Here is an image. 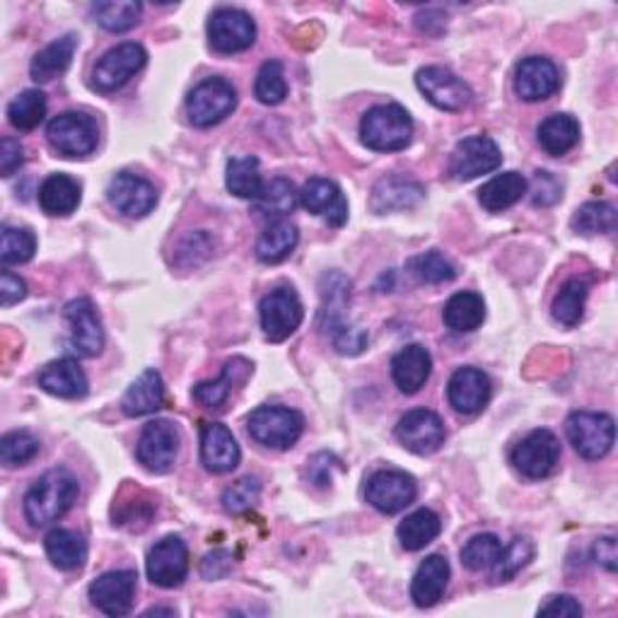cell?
I'll return each mask as SVG.
<instances>
[{
    "instance_id": "e575fe53",
    "label": "cell",
    "mask_w": 618,
    "mask_h": 618,
    "mask_svg": "<svg viewBox=\"0 0 618 618\" xmlns=\"http://www.w3.org/2000/svg\"><path fill=\"white\" fill-rule=\"evenodd\" d=\"M300 242V232L288 220H275L273 225L261 232L257 242V259L261 263H281L295 251Z\"/></svg>"
},
{
    "instance_id": "8d00e7d4",
    "label": "cell",
    "mask_w": 618,
    "mask_h": 618,
    "mask_svg": "<svg viewBox=\"0 0 618 618\" xmlns=\"http://www.w3.org/2000/svg\"><path fill=\"white\" fill-rule=\"evenodd\" d=\"M440 532H443V520H440L437 512L423 507V510H416L406 517L396 529V536H399L406 551H421L428 544H433Z\"/></svg>"
},
{
    "instance_id": "44dd1931",
    "label": "cell",
    "mask_w": 618,
    "mask_h": 618,
    "mask_svg": "<svg viewBox=\"0 0 618 618\" xmlns=\"http://www.w3.org/2000/svg\"><path fill=\"white\" fill-rule=\"evenodd\" d=\"M560 87V73L554 61L544 57H529L515 73V92L524 102H544L551 95H556Z\"/></svg>"
},
{
    "instance_id": "7dc6e473",
    "label": "cell",
    "mask_w": 618,
    "mask_h": 618,
    "mask_svg": "<svg viewBox=\"0 0 618 618\" xmlns=\"http://www.w3.org/2000/svg\"><path fill=\"white\" fill-rule=\"evenodd\" d=\"M254 95L261 104L275 107L288 97V83H285V71L281 61H267L259 69L257 83H254Z\"/></svg>"
},
{
    "instance_id": "681fc988",
    "label": "cell",
    "mask_w": 618,
    "mask_h": 618,
    "mask_svg": "<svg viewBox=\"0 0 618 618\" xmlns=\"http://www.w3.org/2000/svg\"><path fill=\"white\" fill-rule=\"evenodd\" d=\"M39 455V440L27 430H15L0 440V461L5 467H25Z\"/></svg>"
},
{
    "instance_id": "ba28073f",
    "label": "cell",
    "mask_w": 618,
    "mask_h": 618,
    "mask_svg": "<svg viewBox=\"0 0 618 618\" xmlns=\"http://www.w3.org/2000/svg\"><path fill=\"white\" fill-rule=\"evenodd\" d=\"M148 51L136 41L119 44L109 49L102 59L97 61L92 71V87L97 92H116L124 87L131 77L146 69Z\"/></svg>"
},
{
    "instance_id": "cb8c5ba5",
    "label": "cell",
    "mask_w": 618,
    "mask_h": 618,
    "mask_svg": "<svg viewBox=\"0 0 618 618\" xmlns=\"http://www.w3.org/2000/svg\"><path fill=\"white\" fill-rule=\"evenodd\" d=\"M423 198V184L408 180V176H386V180L378 182V186L372 189L370 208L380 215L392 211H408V208H416L421 203Z\"/></svg>"
},
{
    "instance_id": "4316f807",
    "label": "cell",
    "mask_w": 618,
    "mask_h": 618,
    "mask_svg": "<svg viewBox=\"0 0 618 618\" xmlns=\"http://www.w3.org/2000/svg\"><path fill=\"white\" fill-rule=\"evenodd\" d=\"M433 372V358L423 346H406L392 358V378L404 394H418Z\"/></svg>"
},
{
    "instance_id": "7c38bea8",
    "label": "cell",
    "mask_w": 618,
    "mask_h": 618,
    "mask_svg": "<svg viewBox=\"0 0 618 618\" xmlns=\"http://www.w3.org/2000/svg\"><path fill=\"white\" fill-rule=\"evenodd\" d=\"M503 164V152L498 143L489 136H471L457 143L449 160V174L457 182H471L477 176L491 174Z\"/></svg>"
},
{
    "instance_id": "f546056e",
    "label": "cell",
    "mask_w": 618,
    "mask_h": 618,
    "mask_svg": "<svg viewBox=\"0 0 618 618\" xmlns=\"http://www.w3.org/2000/svg\"><path fill=\"white\" fill-rule=\"evenodd\" d=\"M83 189L69 174H51L39 186V206L41 211L53 218L71 215L81 206Z\"/></svg>"
},
{
    "instance_id": "6f0895ef",
    "label": "cell",
    "mask_w": 618,
    "mask_h": 618,
    "mask_svg": "<svg viewBox=\"0 0 618 618\" xmlns=\"http://www.w3.org/2000/svg\"><path fill=\"white\" fill-rule=\"evenodd\" d=\"M27 297V283L20 275L3 271L0 273V302L3 307H13Z\"/></svg>"
},
{
    "instance_id": "2e32d148",
    "label": "cell",
    "mask_w": 618,
    "mask_h": 618,
    "mask_svg": "<svg viewBox=\"0 0 618 618\" xmlns=\"http://www.w3.org/2000/svg\"><path fill=\"white\" fill-rule=\"evenodd\" d=\"M146 570L150 582L158 584V588H180L189 576V548L180 536H164L150 548Z\"/></svg>"
},
{
    "instance_id": "d4e9b609",
    "label": "cell",
    "mask_w": 618,
    "mask_h": 618,
    "mask_svg": "<svg viewBox=\"0 0 618 618\" xmlns=\"http://www.w3.org/2000/svg\"><path fill=\"white\" fill-rule=\"evenodd\" d=\"M449 584V560L440 554L428 556L418 566L411 582V600L418 609H430L435 606Z\"/></svg>"
},
{
    "instance_id": "7402d4cb",
    "label": "cell",
    "mask_w": 618,
    "mask_h": 618,
    "mask_svg": "<svg viewBox=\"0 0 618 618\" xmlns=\"http://www.w3.org/2000/svg\"><path fill=\"white\" fill-rule=\"evenodd\" d=\"M300 203L309 213L322 215L331 227H344L348 220V201L341 186L324 176L309 180L300 191Z\"/></svg>"
},
{
    "instance_id": "30bf717a",
    "label": "cell",
    "mask_w": 618,
    "mask_h": 618,
    "mask_svg": "<svg viewBox=\"0 0 618 618\" xmlns=\"http://www.w3.org/2000/svg\"><path fill=\"white\" fill-rule=\"evenodd\" d=\"M416 85L428 102L443 112H464L473 102L471 87L443 65H428L418 71Z\"/></svg>"
},
{
    "instance_id": "11a10c76",
    "label": "cell",
    "mask_w": 618,
    "mask_h": 618,
    "mask_svg": "<svg viewBox=\"0 0 618 618\" xmlns=\"http://www.w3.org/2000/svg\"><path fill=\"white\" fill-rule=\"evenodd\" d=\"M334 346L344 356H358L368 348V334L360 326H344L334 334Z\"/></svg>"
},
{
    "instance_id": "ffe728a7",
    "label": "cell",
    "mask_w": 618,
    "mask_h": 618,
    "mask_svg": "<svg viewBox=\"0 0 618 618\" xmlns=\"http://www.w3.org/2000/svg\"><path fill=\"white\" fill-rule=\"evenodd\" d=\"M449 406L457 413L477 416L491 401V380L479 368H459L447 384Z\"/></svg>"
},
{
    "instance_id": "d590c367",
    "label": "cell",
    "mask_w": 618,
    "mask_h": 618,
    "mask_svg": "<svg viewBox=\"0 0 618 618\" xmlns=\"http://www.w3.org/2000/svg\"><path fill=\"white\" fill-rule=\"evenodd\" d=\"M445 324L457 334H469L485 322V302L479 293H457L445 305Z\"/></svg>"
},
{
    "instance_id": "b9f144b4",
    "label": "cell",
    "mask_w": 618,
    "mask_h": 618,
    "mask_svg": "<svg viewBox=\"0 0 618 618\" xmlns=\"http://www.w3.org/2000/svg\"><path fill=\"white\" fill-rule=\"evenodd\" d=\"M47 116V95L41 90L20 92L8 104V121L17 131H35Z\"/></svg>"
},
{
    "instance_id": "f907efd6",
    "label": "cell",
    "mask_w": 618,
    "mask_h": 618,
    "mask_svg": "<svg viewBox=\"0 0 618 618\" xmlns=\"http://www.w3.org/2000/svg\"><path fill=\"white\" fill-rule=\"evenodd\" d=\"M152 512H154V503L148 498L146 493L138 491V498H128L121 493L119 495V503L114 505V524L119 527H128L138 532V529H146L152 520Z\"/></svg>"
},
{
    "instance_id": "1f68e13d",
    "label": "cell",
    "mask_w": 618,
    "mask_h": 618,
    "mask_svg": "<svg viewBox=\"0 0 618 618\" xmlns=\"http://www.w3.org/2000/svg\"><path fill=\"white\" fill-rule=\"evenodd\" d=\"M44 548L47 556L53 563V568L59 570H81L87 560V544L85 539L73 532V529H53L44 539Z\"/></svg>"
},
{
    "instance_id": "9c48e42d",
    "label": "cell",
    "mask_w": 618,
    "mask_h": 618,
    "mask_svg": "<svg viewBox=\"0 0 618 618\" xmlns=\"http://www.w3.org/2000/svg\"><path fill=\"white\" fill-rule=\"evenodd\" d=\"M180 428L170 421H150L143 428L136 445L138 464L150 473H168L180 455Z\"/></svg>"
},
{
    "instance_id": "bcb514c9",
    "label": "cell",
    "mask_w": 618,
    "mask_h": 618,
    "mask_svg": "<svg viewBox=\"0 0 618 618\" xmlns=\"http://www.w3.org/2000/svg\"><path fill=\"white\" fill-rule=\"evenodd\" d=\"M406 269L411 271V275L416 281L421 283H430V285H440V283H449L455 281V267L443 257L440 251H425V254H418V257L408 259Z\"/></svg>"
},
{
    "instance_id": "6125c7cd",
    "label": "cell",
    "mask_w": 618,
    "mask_h": 618,
    "mask_svg": "<svg viewBox=\"0 0 618 618\" xmlns=\"http://www.w3.org/2000/svg\"><path fill=\"white\" fill-rule=\"evenodd\" d=\"M174 614H176L174 609H160V606H158V609H148L146 611V616H174Z\"/></svg>"
},
{
    "instance_id": "ee69618b",
    "label": "cell",
    "mask_w": 618,
    "mask_h": 618,
    "mask_svg": "<svg viewBox=\"0 0 618 618\" xmlns=\"http://www.w3.org/2000/svg\"><path fill=\"white\" fill-rule=\"evenodd\" d=\"M534 541L527 536H517L510 541V546L500 551L498 560L493 566V578L495 582H510L517 572L524 566H529V560L534 558Z\"/></svg>"
},
{
    "instance_id": "6da1fadb",
    "label": "cell",
    "mask_w": 618,
    "mask_h": 618,
    "mask_svg": "<svg viewBox=\"0 0 618 618\" xmlns=\"http://www.w3.org/2000/svg\"><path fill=\"white\" fill-rule=\"evenodd\" d=\"M81 495V483L69 469H51L39 477L25 495V517L32 527H49L71 510Z\"/></svg>"
},
{
    "instance_id": "94428289",
    "label": "cell",
    "mask_w": 618,
    "mask_h": 618,
    "mask_svg": "<svg viewBox=\"0 0 618 618\" xmlns=\"http://www.w3.org/2000/svg\"><path fill=\"white\" fill-rule=\"evenodd\" d=\"M594 560H597L600 566L606 568L609 572H616L618 548H616V539L614 536L597 539V544H594Z\"/></svg>"
},
{
    "instance_id": "ac0fdd59",
    "label": "cell",
    "mask_w": 618,
    "mask_h": 618,
    "mask_svg": "<svg viewBox=\"0 0 618 618\" xmlns=\"http://www.w3.org/2000/svg\"><path fill=\"white\" fill-rule=\"evenodd\" d=\"M65 322L71 326V344L83 358H95L104 348L102 319L90 297H77L63 309Z\"/></svg>"
},
{
    "instance_id": "816d5d0a",
    "label": "cell",
    "mask_w": 618,
    "mask_h": 618,
    "mask_svg": "<svg viewBox=\"0 0 618 618\" xmlns=\"http://www.w3.org/2000/svg\"><path fill=\"white\" fill-rule=\"evenodd\" d=\"M259 495H261V481L257 477H245L237 483H232L223 493V507L230 515L247 512L249 507L257 505Z\"/></svg>"
},
{
    "instance_id": "9f6ffc18",
    "label": "cell",
    "mask_w": 618,
    "mask_h": 618,
    "mask_svg": "<svg viewBox=\"0 0 618 618\" xmlns=\"http://www.w3.org/2000/svg\"><path fill=\"white\" fill-rule=\"evenodd\" d=\"M25 164V148L15 138L0 140V174L13 176Z\"/></svg>"
},
{
    "instance_id": "ab89813d",
    "label": "cell",
    "mask_w": 618,
    "mask_h": 618,
    "mask_svg": "<svg viewBox=\"0 0 618 618\" xmlns=\"http://www.w3.org/2000/svg\"><path fill=\"white\" fill-rule=\"evenodd\" d=\"M297 203H300V194L295 191L293 182L279 176V180L263 186L261 196L254 201V208L263 218H285L295 211Z\"/></svg>"
},
{
    "instance_id": "5bb4252c",
    "label": "cell",
    "mask_w": 618,
    "mask_h": 618,
    "mask_svg": "<svg viewBox=\"0 0 618 618\" xmlns=\"http://www.w3.org/2000/svg\"><path fill=\"white\" fill-rule=\"evenodd\" d=\"M418 485L411 473L384 469L372 473L366 485L368 503L382 515H396L416 500Z\"/></svg>"
},
{
    "instance_id": "f6af8a7d",
    "label": "cell",
    "mask_w": 618,
    "mask_h": 618,
    "mask_svg": "<svg viewBox=\"0 0 618 618\" xmlns=\"http://www.w3.org/2000/svg\"><path fill=\"white\" fill-rule=\"evenodd\" d=\"M37 251V235L29 227H3L0 235V259L5 267L13 263H27Z\"/></svg>"
},
{
    "instance_id": "4dcf8cb0",
    "label": "cell",
    "mask_w": 618,
    "mask_h": 618,
    "mask_svg": "<svg viewBox=\"0 0 618 618\" xmlns=\"http://www.w3.org/2000/svg\"><path fill=\"white\" fill-rule=\"evenodd\" d=\"M77 49V37L75 35H65L57 41H51L49 47H44L35 59H32L29 65V75L35 83H49L53 77L63 75L65 71L71 69L73 57Z\"/></svg>"
},
{
    "instance_id": "277c9868",
    "label": "cell",
    "mask_w": 618,
    "mask_h": 618,
    "mask_svg": "<svg viewBox=\"0 0 618 618\" xmlns=\"http://www.w3.org/2000/svg\"><path fill=\"white\" fill-rule=\"evenodd\" d=\"M566 433H568L570 445L576 447V452L582 459L597 461L611 452L614 440H616V425H614V418L606 413L576 411L568 416Z\"/></svg>"
},
{
    "instance_id": "60d3db41",
    "label": "cell",
    "mask_w": 618,
    "mask_h": 618,
    "mask_svg": "<svg viewBox=\"0 0 618 618\" xmlns=\"http://www.w3.org/2000/svg\"><path fill=\"white\" fill-rule=\"evenodd\" d=\"M143 5L136 0H107V3H97L92 8V15L99 22V27H104L107 32H121L134 29L140 22Z\"/></svg>"
},
{
    "instance_id": "3957f363",
    "label": "cell",
    "mask_w": 618,
    "mask_h": 618,
    "mask_svg": "<svg viewBox=\"0 0 618 618\" xmlns=\"http://www.w3.org/2000/svg\"><path fill=\"white\" fill-rule=\"evenodd\" d=\"M249 435L271 449H291L302 437L305 418L295 408L259 406L247 418Z\"/></svg>"
},
{
    "instance_id": "7a4b0ae2",
    "label": "cell",
    "mask_w": 618,
    "mask_h": 618,
    "mask_svg": "<svg viewBox=\"0 0 618 618\" xmlns=\"http://www.w3.org/2000/svg\"><path fill=\"white\" fill-rule=\"evenodd\" d=\"M413 121L401 104L372 107L360 121V138L374 152H399L411 143Z\"/></svg>"
},
{
    "instance_id": "74e56055",
    "label": "cell",
    "mask_w": 618,
    "mask_h": 618,
    "mask_svg": "<svg viewBox=\"0 0 618 618\" xmlns=\"http://www.w3.org/2000/svg\"><path fill=\"white\" fill-rule=\"evenodd\" d=\"M227 189L237 198H247V201H257L263 191L259 160L254 154L245 158H232L227 162Z\"/></svg>"
},
{
    "instance_id": "db71d44e",
    "label": "cell",
    "mask_w": 618,
    "mask_h": 618,
    "mask_svg": "<svg viewBox=\"0 0 618 618\" xmlns=\"http://www.w3.org/2000/svg\"><path fill=\"white\" fill-rule=\"evenodd\" d=\"M341 469L344 467H341V461L334 455L319 452V455L307 461V479L319 485V489H326V485H331V481H334V473Z\"/></svg>"
},
{
    "instance_id": "9a60e30c",
    "label": "cell",
    "mask_w": 618,
    "mask_h": 618,
    "mask_svg": "<svg viewBox=\"0 0 618 618\" xmlns=\"http://www.w3.org/2000/svg\"><path fill=\"white\" fill-rule=\"evenodd\" d=\"M445 437L447 430L443 418L428 411V408L408 411L399 421V425H396V440L418 457L435 455V452L445 445Z\"/></svg>"
},
{
    "instance_id": "8fae6325",
    "label": "cell",
    "mask_w": 618,
    "mask_h": 618,
    "mask_svg": "<svg viewBox=\"0 0 618 618\" xmlns=\"http://www.w3.org/2000/svg\"><path fill=\"white\" fill-rule=\"evenodd\" d=\"M515 469L527 479H546L560 461V443L551 430H532L510 452Z\"/></svg>"
},
{
    "instance_id": "680465c9",
    "label": "cell",
    "mask_w": 618,
    "mask_h": 618,
    "mask_svg": "<svg viewBox=\"0 0 618 618\" xmlns=\"http://www.w3.org/2000/svg\"><path fill=\"white\" fill-rule=\"evenodd\" d=\"M539 616L578 618V616H582V606L576 597H570V594H558V597H551L544 606H541Z\"/></svg>"
},
{
    "instance_id": "836d02e7",
    "label": "cell",
    "mask_w": 618,
    "mask_h": 618,
    "mask_svg": "<svg viewBox=\"0 0 618 618\" xmlns=\"http://www.w3.org/2000/svg\"><path fill=\"white\" fill-rule=\"evenodd\" d=\"M536 134H539V146L548 154H554V158H560V154H566L578 146L580 124L578 119L570 114H554L546 121H541Z\"/></svg>"
},
{
    "instance_id": "83f0119b",
    "label": "cell",
    "mask_w": 618,
    "mask_h": 618,
    "mask_svg": "<svg viewBox=\"0 0 618 618\" xmlns=\"http://www.w3.org/2000/svg\"><path fill=\"white\" fill-rule=\"evenodd\" d=\"M251 362L245 358H232L225 362L223 374L215 382H201L194 386V401L203 408H220L227 399L235 386L245 384L251 374Z\"/></svg>"
},
{
    "instance_id": "f1b7e54d",
    "label": "cell",
    "mask_w": 618,
    "mask_h": 618,
    "mask_svg": "<svg viewBox=\"0 0 618 618\" xmlns=\"http://www.w3.org/2000/svg\"><path fill=\"white\" fill-rule=\"evenodd\" d=\"M164 406V382L158 370H146L140 378L128 386V392L121 399V411L128 418H140L160 411Z\"/></svg>"
},
{
    "instance_id": "7bdbcfd3",
    "label": "cell",
    "mask_w": 618,
    "mask_h": 618,
    "mask_svg": "<svg viewBox=\"0 0 618 618\" xmlns=\"http://www.w3.org/2000/svg\"><path fill=\"white\" fill-rule=\"evenodd\" d=\"M570 225L580 235H609L616 230V208L604 201H590L578 208Z\"/></svg>"
},
{
    "instance_id": "52a82bcc",
    "label": "cell",
    "mask_w": 618,
    "mask_h": 618,
    "mask_svg": "<svg viewBox=\"0 0 618 618\" xmlns=\"http://www.w3.org/2000/svg\"><path fill=\"white\" fill-rule=\"evenodd\" d=\"M259 317L263 336L273 341V344H281V341L291 338L300 329L305 307L300 295L288 288V285H283V288H275L263 297L259 305Z\"/></svg>"
},
{
    "instance_id": "91938a15",
    "label": "cell",
    "mask_w": 618,
    "mask_h": 618,
    "mask_svg": "<svg viewBox=\"0 0 618 618\" xmlns=\"http://www.w3.org/2000/svg\"><path fill=\"white\" fill-rule=\"evenodd\" d=\"M230 570H232V556L227 551H213V554H208L201 563V576L206 580L225 578Z\"/></svg>"
},
{
    "instance_id": "5b68a950",
    "label": "cell",
    "mask_w": 618,
    "mask_h": 618,
    "mask_svg": "<svg viewBox=\"0 0 618 618\" xmlns=\"http://www.w3.org/2000/svg\"><path fill=\"white\" fill-rule=\"evenodd\" d=\"M237 107V90L225 77H208L198 83L189 99H186V112L191 124L198 128H211L227 119Z\"/></svg>"
},
{
    "instance_id": "e0dca14e",
    "label": "cell",
    "mask_w": 618,
    "mask_h": 618,
    "mask_svg": "<svg viewBox=\"0 0 618 618\" xmlns=\"http://www.w3.org/2000/svg\"><path fill=\"white\" fill-rule=\"evenodd\" d=\"M107 198L119 213L126 218H146L158 206V189L146 176L134 172H119L107 186Z\"/></svg>"
},
{
    "instance_id": "d6986e66",
    "label": "cell",
    "mask_w": 618,
    "mask_h": 618,
    "mask_svg": "<svg viewBox=\"0 0 618 618\" xmlns=\"http://www.w3.org/2000/svg\"><path fill=\"white\" fill-rule=\"evenodd\" d=\"M138 576L134 570H112L90 584V602L107 616H126L134 609Z\"/></svg>"
},
{
    "instance_id": "484cf974",
    "label": "cell",
    "mask_w": 618,
    "mask_h": 618,
    "mask_svg": "<svg viewBox=\"0 0 618 618\" xmlns=\"http://www.w3.org/2000/svg\"><path fill=\"white\" fill-rule=\"evenodd\" d=\"M37 382L44 392L59 396V399H83L87 394V386H90L83 368L77 366L73 358L49 362V366L39 372Z\"/></svg>"
},
{
    "instance_id": "8992f818",
    "label": "cell",
    "mask_w": 618,
    "mask_h": 618,
    "mask_svg": "<svg viewBox=\"0 0 618 618\" xmlns=\"http://www.w3.org/2000/svg\"><path fill=\"white\" fill-rule=\"evenodd\" d=\"M47 138L51 148L63 158H87L97 150L99 128L92 116L83 112H65L49 121Z\"/></svg>"
},
{
    "instance_id": "f35d334b",
    "label": "cell",
    "mask_w": 618,
    "mask_h": 618,
    "mask_svg": "<svg viewBox=\"0 0 618 618\" xmlns=\"http://www.w3.org/2000/svg\"><path fill=\"white\" fill-rule=\"evenodd\" d=\"M590 295V283L582 279H570L558 295L554 297V305H551V312H554L556 322L563 326H578L582 322L584 314V302H588Z\"/></svg>"
},
{
    "instance_id": "d6a6232c",
    "label": "cell",
    "mask_w": 618,
    "mask_h": 618,
    "mask_svg": "<svg viewBox=\"0 0 618 618\" xmlns=\"http://www.w3.org/2000/svg\"><path fill=\"white\" fill-rule=\"evenodd\" d=\"M529 184L520 172H503L498 176H493L489 184L481 186L479 201L489 213H500L512 208L517 201H522V196L527 194Z\"/></svg>"
},
{
    "instance_id": "f5cc1de1",
    "label": "cell",
    "mask_w": 618,
    "mask_h": 618,
    "mask_svg": "<svg viewBox=\"0 0 618 618\" xmlns=\"http://www.w3.org/2000/svg\"><path fill=\"white\" fill-rule=\"evenodd\" d=\"M560 196H563V184L558 182V176L539 170L532 180V203L536 208H548L558 203Z\"/></svg>"
},
{
    "instance_id": "4fadbf2b",
    "label": "cell",
    "mask_w": 618,
    "mask_h": 618,
    "mask_svg": "<svg viewBox=\"0 0 618 618\" xmlns=\"http://www.w3.org/2000/svg\"><path fill=\"white\" fill-rule=\"evenodd\" d=\"M208 41L218 53L247 51L257 41V25L237 8H218L208 20Z\"/></svg>"
},
{
    "instance_id": "c3c4849f",
    "label": "cell",
    "mask_w": 618,
    "mask_h": 618,
    "mask_svg": "<svg viewBox=\"0 0 618 618\" xmlns=\"http://www.w3.org/2000/svg\"><path fill=\"white\" fill-rule=\"evenodd\" d=\"M503 551V544L495 534H477L467 541V546L461 548V563L464 568L471 572H481L495 566Z\"/></svg>"
},
{
    "instance_id": "603a6c76",
    "label": "cell",
    "mask_w": 618,
    "mask_h": 618,
    "mask_svg": "<svg viewBox=\"0 0 618 618\" xmlns=\"http://www.w3.org/2000/svg\"><path fill=\"white\" fill-rule=\"evenodd\" d=\"M242 452L235 435L223 423H203L201 428V461L211 473H230L237 469Z\"/></svg>"
}]
</instances>
